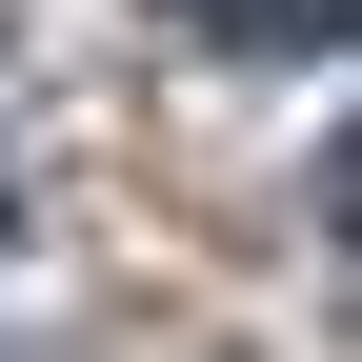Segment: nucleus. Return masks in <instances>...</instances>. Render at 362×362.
<instances>
[{
  "instance_id": "f257e3e1",
  "label": "nucleus",
  "mask_w": 362,
  "mask_h": 362,
  "mask_svg": "<svg viewBox=\"0 0 362 362\" xmlns=\"http://www.w3.org/2000/svg\"><path fill=\"white\" fill-rule=\"evenodd\" d=\"M181 21H221V40H262V21H282V40H322V0H181Z\"/></svg>"
}]
</instances>
